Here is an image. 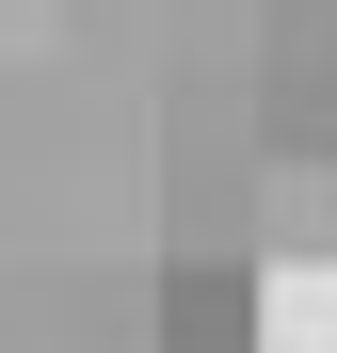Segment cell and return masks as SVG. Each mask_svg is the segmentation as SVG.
<instances>
[{
    "label": "cell",
    "instance_id": "obj_1",
    "mask_svg": "<svg viewBox=\"0 0 337 353\" xmlns=\"http://www.w3.org/2000/svg\"><path fill=\"white\" fill-rule=\"evenodd\" d=\"M257 225H273V257H337V161H289V145H273L257 161Z\"/></svg>",
    "mask_w": 337,
    "mask_h": 353
},
{
    "label": "cell",
    "instance_id": "obj_2",
    "mask_svg": "<svg viewBox=\"0 0 337 353\" xmlns=\"http://www.w3.org/2000/svg\"><path fill=\"white\" fill-rule=\"evenodd\" d=\"M257 353H337V257H273L257 273Z\"/></svg>",
    "mask_w": 337,
    "mask_h": 353
}]
</instances>
